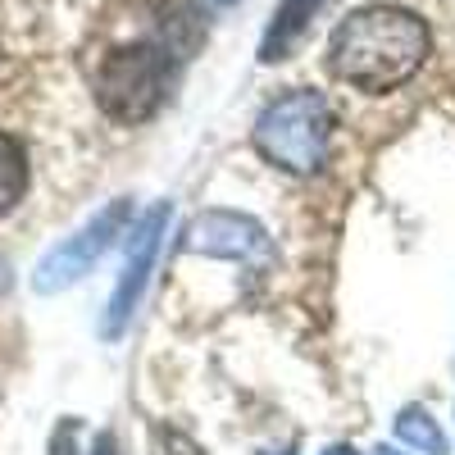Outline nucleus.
<instances>
[{
	"label": "nucleus",
	"mask_w": 455,
	"mask_h": 455,
	"mask_svg": "<svg viewBox=\"0 0 455 455\" xmlns=\"http://www.w3.org/2000/svg\"><path fill=\"white\" fill-rule=\"evenodd\" d=\"M433 51L428 23L405 5H364L337 23L328 42V68L355 92H396Z\"/></svg>",
	"instance_id": "nucleus-1"
},
{
	"label": "nucleus",
	"mask_w": 455,
	"mask_h": 455,
	"mask_svg": "<svg viewBox=\"0 0 455 455\" xmlns=\"http://www.w3.org/2000/svg\"><path fill=\"white\" fill-rule=\"evenodd\" d=\"M164 223H169V205L160 201L156 210H150L137 228V237L128 246V264H124V274H119V287H114L109 296V310L100 319V337H119L132 319V310L141 306V296H146V283H150V269H156V255H160V237H164Z\"/></svg>",
	"instance_id": "nucleus-5"
},
{
	"label": "nucleus",
	"mask_w": 455,
	"mask_h": 455,
	"mask_svg": "<svg viewBox=\"0 0 455 455\" xmlns=\"http://www.w3.org/2000/svg\"><path fill=\"white\" fill-rule=\"evenodd\" d=\"M264 246V228L237 210H205L187 223V251L214 259H246Z\"/></svg>",
	"instance_id": "nucleus-6"
},
{
	"label": "nucleus",
	"mask_w": 455,
	"mask_h": 455,
	"mask_svg": "<svg viewBox=\"0 0 455 455\" xmlns=\"http://www.w3.org/2000/svg\"><path fill=\"white\" fill-rule=\"evenodd\" d=\"M228 5H237V0H201V10H210V14L214 10H228Z\"/></svg>",
	"instance_id": "nucleus-11"
},
{
	"label": "nucleus",
	"mask_w": 455,
	"mask_h": 455,
	"mask_svg": "<svg viewBox=\"0 0 455 455\" xmlns=\"http://www.w3.org/2000/svg\"><path fill=\"white\" fill-rule=\"evenodd\" d=\"M396 437L410 446V451H419V455H446V433L437 428V419L424 410V405H410L401 410V419H396Z\"/></svg>",
	"instance_id": "nucleus-8"
},
{
	"label": "nucleus",
	"mask_w": 455,
	"mask_h": 455,
	"mask_svg": "<svg viewBox=\"0 0 455 455\" xmlns=\"http://www.w3.org/2000/svg\"><path fill=\"white\" fill-rule=\"evenodd\" d=\"M337 114L323 92H287L255 124V150L287 173H315L328 160Z\"/></svg>",
	"instance_id": "nucleus-2"
},
{
	"label": "nucleus",
	"mask_w": 455,
	"mask_h": 455,
	"mask_svg": "<svg viewBox=\"0 0 455 455\" xmlns=\"http://www.w3.org/2000/svg\"><path fill=\"white\" fill-rule=\"evenodd\" d=\"M28 192V156L14 137L0 132V214H10Z\"/></svg>",
	"instance_id": "nucleus-9"
},
{
	"label": "nucleus",
	"mask_w": 455,
	"mask_h": 455,
	"mask_svg": "<svg viewBox=\"0 0 455 455\" xmlns=\"http://www.w3.org/2000/svg\"><path fill=\"white\" fill-rule=\"evenodd\" d=\"M323 455H355V451H351V446H328Z\"/></svg>",
	"instance_id": "nucleus-12"
},
{
	"label": "nucleus",
	"mask_w": 455,
	"mask_h": 455,
	"mask_svg": "<svg viewBox=\"0 0 455 455\" xmlns=\"http://www.w3.org/2000/svg\"><path fill=\"white\" fill-rule=\"evenodd\" d=\"M323 5H332V0H283L278 14H274V23H269V32H264V42H259V60H264V64L287 60V55L300 46V36L310 32V23H315V14H319Z\"/></svg>",
	"instance_id": "nucleus-7"
},
{
	"label": "nucleus",
	"mask_w": 455,
	"mask_h": 455,
	"mask_svg": "<svg viewBox=\"0 0 455 455\" xmlns=\"http://www.w3.org/2000/svg\"><path fill=\"white\" fill-rule=\"evenodd\" d=\"M124 223H128V201H114L105 205L87 228H78L73 237H64L42 264H36V274H32V287L42 291V296H55L64 287H73L78 278H87L96 269V259L114 246V237L124 233Z\"/></svg>",
	"instance_id": "nucleus-4"
},
{
	"label": "nucleus",
	"mask_w": 455,
	"mask_h": 455,
	"mask_svg": "<svg viewBox=\"0 0 455 455\" xmlns=\"http://www.w3.org/2000/svg\"><path fill=\"white\" fill-rule=\"evenodd\" d=\"M178 83V60L160 46H124L109 51L96 73V100L109 119L119 124H146L164 105V96Z\"/></svg>",
	"instance_id": "nucleus-3"
},
{
	"label": "nucleus",
	"mask_w": 455,
	"mask_h": 455,
	"mask_svg": "<svg viewBox=\"0 0 455 455\" xmlns=\"http://www.w3.org/2000/svg\"><path fill=\"white\" fill-rule=\"evenodd\" d=\"M92 455H119V446H114V437H109V433H100V437H96V451H92Z\"/></svg>",
	"instance_id": "nucleus-10"
},
{
	"label": "nucleus",
	"mask_w": 455,
	"mask_h": 455,
	"mask_svg": "<svg viewBox=\"0 0 455 455\" xmlns=\"http://www.w3.org/2000/svg\"><path fill=\"white\" fill-rule=\"evenodd\" d=\"M373 455H401V451H392V446H378Z\"/></svg>",
	"instance_id": "nucleus-13"
}]
</instances>
